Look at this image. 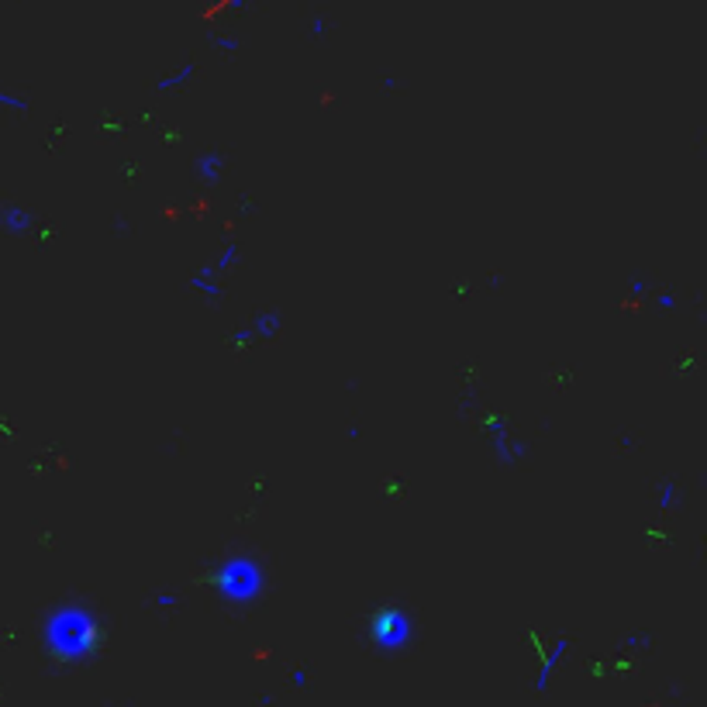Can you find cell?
Listing matches in <instances>:
<instances>
[{
  "label": "cell",
  "mask_w": 707,
  "mask_h": 707,
  "mask_svg": "<svg viewBox=\"0 0 707 707\" xmlns=\"http://www.w3.org/2000/svg\"><path fill=\"white\" fill-rule=\"evenodd\" d=\"M370 638L379 649H400L411 638V618L404 611H397V607L376 611L373 621H370Z\"/></svg>",
  "instance_id": "3"
},
{
  "label": "cell",
  "mask_w": 707,
  "mask_h": 707,
  "mask_svg": "<svg viewBox=\"0 0 707 707\" xmlns=\"http://www.w3.org/2000/svg\"><path fill=\"white\" fill-rule=\"evenodd\" d=\"M214 583L221 586V593H224L228 600H252V597L259 593V586H262V577H259V570H255L252 563L231 559V563H224V566L217 570Z\"/></svg>",
  "instance_id": "2"
},
{
  "label": "cell",
  "mask_w": 707,
  "mask_h": 707,
  "mask_svg": "<svg viewBox=\"0 0 707 707\" xmlns=\"http://www.w3.org/2000/svg\"><path fill=\"white\" fill-rule=\"evenodd\" d=\"M45 649L55 663L62 666H73V663H83L90 659L100 642H104V631L93 618V611H86L80 604H66L59 611H52V618L45 621Z\"/></svg>",
  "instance_id": "1"
},
{
  "label": "cell",
  "mask_w": 707,
  "mask_h": 707,
  "mask_svg": "<svg viewBox=\"0 0 707 707\" xmlns=\"http://www.w3.org/2000/svg\"><path fill=\"white\" fill-rule=\"evenodd\" d=\"M111 707H121V704H111Z\"/></svg>",
  "instance_id": "4"
}]
</instances>
